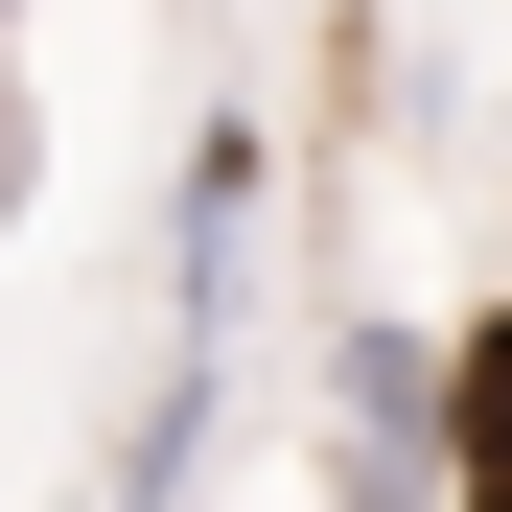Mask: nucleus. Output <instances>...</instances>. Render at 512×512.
I'll return each mask as SVG.
<instances>
[{
  "instance_id": "obj_4",
  "label": "nucleus",
  "mask_w": 512,
  "mask_h": 512,
  "mask_svg": "<svg viewBox=\"0 0 512 512\" xmlns=\"http://www.w3.org/2000/svg\"><path fill=\"white\" fill-rule=\"evenodd\" d=\"M443 512H512V303L443 326Z\"/></svg>"
},
{
  "instance_id": "obj_2",
  "label": "nucleus",
  "mask_w": 512,
  "mask_h": 512,
  "mask_svg": "<svg viewBox=\"0 0 512 512\" xmlns=\"http://www.w3.org/2000/svg\"><path fill=\"white\" fill-rule=\"evenodd\" d=\"M326 489L350 512H443V326H396V303L326 326Z\"/></svg>"
},
{
  "instance_id": "obj_1",
  "label": "nucleus",
  "mask_w": 512,
  "mask_h": 512,
  "mask_svg": "<svg viewBox=\"0 0 512 512\" xmlns=\"http://www.w3.org/2000/svg\"><path fill=\"white\" fill-rule=\"evenodd\" d=\"M256 233H280V140L187 117V163H163V350H256Z\"/></svg>"
},
{
  "instance_id": "obj_3",
  "label": "nucleus",
  "mask_w": 512,
  "mask_h": 512,
  "mask_svg": "<svg viewBox=\"0 0 512 512\" xmlns=\"http://www.w3.org/2000/svg\"><path fill=\"white\" fill-rule=\"evenodd\" d=\"M233 373H256V350H163V373H140V419H117V466H94V512H187V489H210V443H233Z\"/></svg>"
}]
</instances>
